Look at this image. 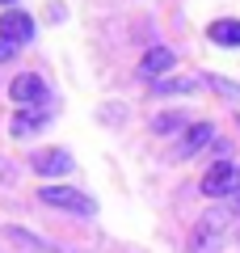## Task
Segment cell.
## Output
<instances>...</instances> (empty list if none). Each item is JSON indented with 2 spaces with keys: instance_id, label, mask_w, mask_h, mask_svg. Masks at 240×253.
<instances>
[{
  "instance_id": "1",
  "label": "cell",
  "mask_w": 240,
  "mask_h": 253,
  "mask_svg": "<svg viewBox=\"0 0 240 253\" xmlns=\"http://www.w3.org/2000/svg\"><path fill=\"white\" fill-rule=\"evenodd\" d=\"M223 241H228V215H223V211H206V215L190 228L186 253H219Z\"/></svg>"
},
{
  "instance_id": "2",
  "label": "cell",
  "mask_w": 240,
  "mask_h": 253,
  "mask_svg": "<svg viewBox=\"0 0 240 253\" xmlns=\"http://www.w3.org/2000/svg\"><path fill=\"white\" fill-rule=\"evenodd\" d=\"M38 203L72 211V215H97V203H93L84 190H76V186H38Z\"/></svg>"
},
{
  "instance_id": "3",
  "label": "cell",
  "mask_w": 240,
  "mask_h": 253,
  "mask_svg": "<svg viewBox=\"0 0 240 253\" xmlns=\"http://www.w3.org/2000/svg\"><path fill=\"white\" fill-rule=\"evenodd\" d=\"M202 194L206 199H236L240 194V169L232 161H219L202 173Z\"/></svg>"
},
{
  "instance_id": "4",
  "label": "cell",
  "mask_w": 240,
  "mask_h": 253,
  "mask_svg": "<svg viewBox=\"0 0 240 253\" xmlns=\"http://www.w3.org/2000/svg\"><path fill=\"white\" fill-rule=\"evenodd\" d=\"M9 97L17 101V106H42L46 101V81L38 72H21V76H13V84H9Z\"/></svg>"
},
{
  "instance_id": "5",
  "label": "cell",
  "mask_w": 240,
  "mask_h": 253,
  "mask_svg": "<svg viewBox=\"0 0 240 253\" xmlns=\"http://www.w3.org/2000/svg\"><path fill=\"white\" fill-rule=\"evenodd\" d=\"M30 165H34V173H42V177H63V173L76 169V161H72L63 148H42V152L30 156Z\"/></svg>"
},
{
  "instance_id": "6",
  "label": "cell",
  "mask_w": 240,
  "mask_h": 253,
  "mask_svg": "<svg viewBox=\"0 0 240 253\" xmlns=\"http://www.w3.org/2000/svg\"><path fill=\"white\" fill-rule=\"evenodd\" d=\"M206 144H215V126H211V123H190L186 131H181L177 156H181V161H190V156H198Z\"/></svg>"
},
{
  "instance_id": "7",
  "label": "cell",
  "mask_w": 240,
  "mask_h": 253,
  "mask_svg": "<svg viewBox=\"0 0 240 253\" xmlns=\"http://www.w3.org/2000/svg\"><path fill=\"white\" fill-rule=\"evenodd\" d=\"M0 34H4V38H13L17 46H26L30 38H34V21H30V13L9 9L4 17H0Z\"/></svg>"
},
{
  "instance_id": "8",
  "label": "cell",
  "mask_w": 240,
  "mask_h": 253,
  "mask_svg": "<svg viewBox=\"0 0 240 253\" xmlns=\"http://www.w3.org/2000/svg\"><path fill=\"white\" fill-rule=\"evenodd\" d=\"M173 59H177V55H173L169 46H152V51L139 59V76H148V81H152V76L169 72V68H173Z\"/></svg>"
},
{
  "instance_id": "9",
  "label": "cell",
  "mask_w": 240,
  "mask_h": 253,
  "mask_svg": "<svg viewBox=\"0 0 240 253\" xmlns=\"http://www.w3.org/2000/svg\"><path fill=\"white\" fill-rule=\"evenodd\" d=\"M42 123H46V114H42L38 106H30V110H17V114H13L9 131H13V139H21V135H34Z\"/></svg>"
},
{
  "instance_id": "10",
  "label": "cell",
  "mask_w": 240,
  "mask_h": 253,
  "mask_svg": "<svg viewBox=\"0 0 240 253\" xmlns=\"http://www.w3.org/2000/svg\"><path fill=\"white\" fill-rule=\"evenodd\" d=\"M206 38L219 42V46H240V21H232V17L211 21V26H206Z\"/></svg>"
},
{
  "instance_id": "11",
  "label": "cell",
  "mask_w": 240,
  "mask_h": 253,
  "mask_svg": "<svg viewBox=\"0 0 240 253\" xmlns=\"http://www.w3.org/2000/svg\"><path fill=\"white\" fill-rule=\"evenodd\" d=\"M9 236H13V241L21 245V249H30V253H59V249H55L51 241H38V236H30L26 228H9Z\"/></svg>"
},
{
  "instance_id": "12",
  "label": "cell",
  "mask_w": 240,
  "mask_h": 253,
  "mask_svg": "<svg viewBox=\"0 0 240 253\" xmlns=\"http://www.w3.org/2000/svg\"><path fill=\"white\" fill-rule=\"evenodd\" d=\"M160 131V135H169V131H186L190 126V118L186 114H177V110H164V114H156V123H152Z\"/></svg>"
},
{
  "instance_id": "13",
  "label": "cell",
  "mask_w": 240,
  "mask_h": 253,
  "mask_svg": "<svg viewBox=\"0 0 240 253\" xmlns=\"http://www.w3.org/2000/svg\"><path fill=\"white\" fill-rule=\"evenodd\" d=\"M194 89V84L190 81H177V76H169V81H156L152 84V93H156V97H164V93H190Z\"/></svg>"
},
{
  "instance_id": "14",
  "label": "cell",
  "mask_w": 240,
  "mask_h": 253,
  "mask_svg": "<svg viewBox=\"0 0 240 253\" xmlns=\"http://www.w3.org/2000/svg\"><path fill=\"white\" fill-rule=\"evenodd\" d=\"M13 55H17V42H13V38H4V34H0V63H9Z\"/></svg>"
},
{
  "instance_id": "15",
  "label": "cell",
  "mask_w": 240,
  "mask_h": 253,
  "mask_svg": "<svg viewBox=\"0 0 240 253\" xmlns=\"http://www.w3.org/2000/svg\"><path fill=\"white\" fill-rule=\"evenodd\" d=\"M13 177H17V173H13V165L0 161V186H4V181H13Z\"/></svg>"
},
{
  "instance_id": "16",
  "label": "cell",
  "mask_w": 240,
  "mask_h": 253,
  "mask_svg": "<svg viewBox=\"0 0 240 253\" xmlns=\"http://www.w3.org/2000/svg\"><path fill=\"white\" fill-rule=\"evenodd\" d=\"M232 211H236V219H240V194H236V199H232Z\"/></svg>"
},
{
  "instance_id": "17",
  "label": "cell",
  "mask_w": 240,
  "mask_h": 253,
  "mask_svg": "<svg viewBox=\"0 0 240 253\" xmlns=\"http://www.w3.org/2000/svg\"><path fill=\"white\" fill-rule=\"evenodd\" d=\"M0 4H9V9H13V4H17V0H0Z\"/></svg>"
}]
</instances>
